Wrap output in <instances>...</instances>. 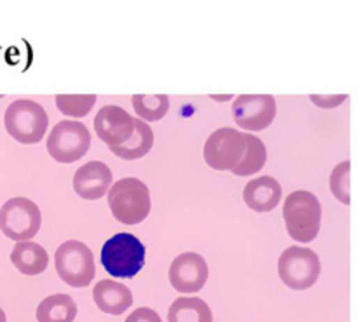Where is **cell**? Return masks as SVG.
I'll list each match as a JSON object with an SVG mask.
<instances>
[{"mask_svg":"<svg viewBox=\"0 0 357 322\" xmlns=\"http://www.w3.org/2000/svg\"><path fill=\"white\" fill-rule=\"evenodd\" d=\"M108 206L117 222L124 225H138L149 218L152 208L149 187L136 178L119 180L108 188Z\"/></svg>","mask_w":357,"mask_h":322,"instance_id":"1","label":"cell"},{"mask_svg":"<svg viewBox=\"0 0 357 322\" xmlns=\"http://www.w3.org/2000/svg\"><path fill=\"white\" fill-rule=\"evenodd\" d=\"M286 229L296 243H312L321 230V204L314 194L296 190L288 195L282 208Z\"/></svg>","mask_w":357,"mask_h":322,"instance_id":"2","label":"cell"},{"mask_svg":"<svg viewBox=\"0 0 357 322\" xmlns=\"http://www.w3.org/2000/svg\"><path fill=\"white\" fill-rule=\"evenodd\" d=\"M101 265L117 279H132L145 265V246L131 233H117L101 247Z\"/></svg>","mask_w":357,"mask_h":322,"instance_id":"3","label":"cell"},{"mask_svg":"<svg viewBox=\"0 0 357 322\" xmlns=\"http://www.w3.org/2000/svg\"><path fill=\"white\" fill-rule=\"evenodd\" d=\"M3 124L10 138L23 145H33L45 136L49 117L44 108L30 100H17L7 107Z\"/></svg>","mask_w":357,"mask_h":322,"instance_id":"4","label":"cell"},{"mask_svg":"<svg viewBox=\"0 0 357 322\" xmlns=\"http://www.w3.org/2000/svg\"><path fill=\"white\" fill-rule=\"evenodd\" d=\"M56 272L70 288H86L96 275L93 251L79 240H66L56 250Z\"/></svg>","mask_w":357,"mask_h":322,"instance_id":"5","label":"cell"},{"mask_svg":"<svg viewBox=\"0 0 357 322\" xmlns=\"http://www.w3.org/2000/svg\"><path fill=\"white\" fill-rule=\"evenodd\" d=\"M281 281L295 291L312 288L321 274L319 256L309 247L291 246L281 254L278 263Z\"/></svg>","mask_w":357,"mask_h":322,"instance_id":"6","label":"cell"},{"mask_svg":"<svg viewBox=\"0 0 357 322\" xmlns=\"http://www.w3.org/2000/svg\"><path fill=\"white\" fill-rule=\"evenodd\" d=\"M42 225L40 209L24 197L9 199L0 209V232L10 240H30Z\"/></svg>","mask_w":357,"mask_h":322,"instance_id":"7","label":"cell"},{"mask_svg":"<svg viewBox=\"0 0 357 322\" xmlns=\"http://www.w3.org/2000/svg\"><path fill=\"white\" fill-rule=\"evenodd\" d=\"M47 152L56 162L72 164L82 159L91 146V135L79 121H63L47 136Z\"/></svg>","mask_w":357,"mask_h":322,"instance_id":"8","label":"cell"},{"mask_svg":"<svg viewBox=\"0 0 357 322\" xmlns=\"http://www.w3.org/2000/svg\"><path fill=\"white\" fill-rule=\"evenodd\" d=\"M246 141L237 129L222 128L213 132L204 145V160L216 171H232L243 160Z\"/></svg>","mask_w":357,"mask_h":322,"instance_id":"9","label":"cell"},{"mask_svg":"<svg viewBox=\"0 0 357 322\" xmlns=\"http://www.w3.org/2000/svg\"><path fill=\"white\" fill-rule=\"evenodd\" d=\"M275 100L271 94H243L232 105L234 121L246 131H261L274 122Z\"/></svg>","mask_w":357,"mask_h":322,"instance_id":"10","label":"cell"},{"mask_svg":"<svg viewBox=\"0 0 357 322\" xmlns=\"http://www.w3.org/2000/svg\"><path fill=\"white\" fill-rule=\"evenodd\" d=\"M209 268L204 258L197 253H183L173 260L169 268L171 286L178 293H197L208 281Z\"/></svg>","mask_w":357,"mask_h":322,"instance_id":"11","label":"cell"},{"mask_svg":"<svg viewBox=\"0 0 357 322\" xmlns=\"http://www.w3.org/2000/svg\"><path fill=\"white\" fill-rule=\"evenodd\" d=\"M135 129V118L117 105L103 107L94 117V131L108 146H119L129 139Z\"/></svg>","mask_w":357,"mask_h":322,"instance_id":"12","label":"cell"},{"mask_svg":"<svg viewBox=\"0 0 357 322\" xmlns=\"http://www.w3.org/2000/svg\"><path fill=\"white\" fill-rule=\"evenodd\" d=\"M110 167L100 160H91L84 164L73 174V190L86 201H98L105 197L112 187Z\"/></svg>","mask_w":357,"mask_h":322,"instance_id":"13","label":"cell"},{"mask_svg":"<svg viewBox=\"0 0 357 322\" xmlns=\"http://www.w3.org/2000/svg\"><path fill=\"white\" fill-rule=\"evenodd\" d=\"M282 188L279 181L272 176H260L251 180L243 192L244 202L257 213H268L279 204Z\"/></svg>","mask_w":357,"mask_h":322,"instance_id":"14","label":"cell"},{"mask_svg":"<svg viewBox=\"0 0 357 322\" xmlns=\"http://www.w3.org/2000/svg\"><path fill=\"white\" fill-rule=\"evenodd\" d=\"M94 303L108 316H121L132 305V295L124 284L115 281H100L93 291Z\"/></svg>","mask_w":357,"mask_h":322,"instance_id":"15","label":"cell"},{"mask_svg":"<svg viewBox=\"0 0 357 322\" xmlns=\"http://www.w3.org/2000/svg\"><path fill=\"white\" fill-rule=\"evenodd\" d=\"M10 261L23 275H38L47 268V251L30 240H20L10 253Z\"/></svg>","mask_w":357,"mask_h":322,"instance_id":"16","label":"cell"},{"mask_svg":"<svg viewBox=\"0 0 357 322\" xmlns=\"http://www.w3.org/2000/svg\"><path fill=\"white\" fill-rule=\"evenodd\" d=\"M153 146V131L145 121H135L132 135L126 143L119 146H110L112 153L124 160H136L145 157Z\"/></svg>","mask_w":357,"mask_h":322,"instance_id":"17","label":"cell"},{"mask_svg":"<svg viewBox=\"0 0 357 322\" xmlns=\"http://www.w3.org/2000/svg\"><path fill=\"white\" fill-rule=\"evenodd\" d=\"M77 305L68 295H51L37 307L38 322H73Z\"/></svg>","mask_w":357,"mask_h":322,"instance_id":"18","label":"cell"},{"mask_svg":"<svg viewBox=\"0 0 357 322\" xmlns=\"http://www.w3.org/2000/svg\"><path fill=\"white\" fill-rule=\"evenodd\" d=\"M169 322H213L208 303L201 298H178L167 312Z\"/></svg>","mask_w":357,"mask_h":322,"instance_id":"19","label":"cell"},{"mask_svg":"<svg viewBox=\"0 0 357 322\" xmlns=\"http://www.w3.org/2000/svg\"><path fill=\"white\" fill-rule=\"evenodd\" d=\"M244 141H246V150L243 160L232 169L236 176H251L260 173L267 162V148L260 138L255 135H244Z\"/></svg>","mask_w":357,"mask_h":322,"instance_id":"20","label":"cell"},{"mask_svg":"<svg viewBox=\"0 0 357 322\" xmlns=\"http://www.w3.org/2000/svg\"><path fill=\"white\" fill-rule=\"evenodd\" d=\"M131 101L142 121L157 122L169 110V98L166 94H135Z\"/></svg>","mask_w":357,"mask_h":322,"instance_id":"21","label":"cell"},{"mask_svg":"<svg viewBox=\"0 0 357 322\" xmlns=\"http://www.w3.org/2000/svg\"><path fill=\"white\" fill-rule=\"evenodd\" d=\"M94 103H96L94 94H58L56 96L58 110L66 117H86Z\"/></svg>","mask_w":357,"mask_h":322,"instance_id":"22","label":"cell"},{"mask_svg":"<svg viewBox=\"0 0 357 322\" xmlns=\"http://www.w3.org/2000/svg\"><path fill=\"white\" fill-rule=\"evenodd\" d=\"M330 187L342 204H351V162L349 160L335 167L330 176Z\"/></svg>","mask_w":357,"mask_h":322,"instance_id":"23","label":"cell"},{"mask_svg":"<svg viewBox=\"0 0 357 322\" xmlns=\"http://www.w3.org/2000/svg\"><path fill=\"white\" fill-rule=\"evenodd\" d=\"M126 322H162L160 321L159 314L155 310L149 309V307H142V309H136L131 316L126 319Z\"/></svg>","mask_w":357,"mask_h":322,"instance_id":"24","label":"cell"},{"mask_svg":"<svg viewBox=\"0 0 357 322\" xmlns=\"http://www.w3.org/2000/svg\"><path fill=\"white\" fill-rule=\"evenodd\" d=\"M310 100L316 105H319L321 108H335L342 101L347 100V96H310Z\"/></svg>","mask_w":357,"mask_h":322,"instance_id":"25","label":"cell"},{"mask_svg":"<svg viewBox=\"0 0 357 322\" xmlns=\"http://www.w3.org/2000/svg\"><path fill=\"white\" fill-rule=\"evenodd\" d=\"M0 322H7L6 312H3V310H2V309H0Z\"/></svg>","mask_w":357,"mask_h":322,"instance_id":"26","label":"cell"}]
</instances>
